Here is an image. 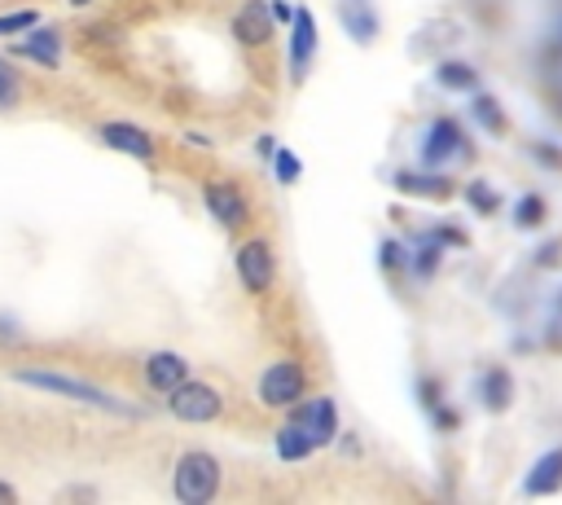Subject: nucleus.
<instances>
[{
  "mask_svg": "<svg viewBox=\"0 0 562 505\" xmlns=\"http://www.w3.org/2000/svg\"><path fill=\"white\" fill-rule=\"evenodd\" d=\"M22 386H35V391H48V395H66L75 404H88V408H105V413H132L123 400H114L110 391L83 382V378H70V373H57V369H18L13 373Z\"/></svg>",
  "mask_w": 562,
  "mask_h": 505,
  "instance_id": "obj_1",
  "label": "nucleus"
},
{
  "mask_svg": "<svg viewBox=\"0 0 562 505\" xmlns=\"http://www.w3.org/2000/svg\"><path fill=\"white\" fill-rule=\"evenodd\" d=\"M171 492L184 505H206L220 492V461L211 452H184L171 470Z\"/></svg>",
  "mask_w": 562,
  "mask_h": 505,
  "instance_id": "obj_2",
  "label": "nucleus"
},
{
  "mask_svg": "<svg viewBox=\"0 0 562 505\" xmlns=\"http://www.w3.org/2000/svg\"><path fill=\"white\" fill-rule=\"evenodd\" d=\"M167 408H171V417H180V422H215L220 408H224V400H220L215 386L184 378V382H176V386L167 391Z\"/></svg>",
  "mask_w": 562,
  "mask_h": 505,
  "instance_id": "obj_3",
  "label": "nucleus"
},
{
  "mask_svg": "<svg viewBox=\"0 0 562 505\" xmlns=\"http://www.w3.org/2000/svg\"><path fill=\"white\" fill-rule=\"evenodd\" d=\"M299 395H303V369H299L294 360H277V364L263 369V378H259V400H263L268 408H290Z\"/></svg>",
  "mask_w": 562,
  "mask_h": 505,
  "instance_id": "obj_4",
  "label": "nucleus"
},
{
  "mask_svg": "<svg viewBox=\"0 0 562 505\" xmlns=\"http://www.w3.org/2000/svg\"><path fill=\"white\" fill-rule=\"evenodd\" d=\"M237 277H241V285L250 290V294H263L268 285H272V246L268 242H246L241 250H237Z\"/></svg>",
  "mask_w": 562,
  "mask_h": 505,
  "instance_id": "obj_5",
  "label": "nucleus"
},
{
  "mask_svg": "<svg viewBox=\"0 0 562 505\" xmlns=\"http://www.w3.org/2000/svg\"><path fill=\"white\" fill-rule=\"evenodd\" d=\"M202 202H206V211H211L224 228H241V224H246V198H241L233 184L211 180V184L202 189Z\"/></svg>",
  "mask_w": 562,
  "mask_h": 505,
  "instance_id": "obj_6",
  "label": "nucleus"
},
{
  "mask_svg": "<svg viewBox=\"0 0 562 505\" xmlns=\"http://www.w3.org/2000/svg\"><path fill=\"white\" fill-rule=\"evenodd\" d=\"M13 53L26 57V61H35V66H57L61 61V35L48 31V26H40V31L31 26V31H22L13 40Z\"/></svg>",
  "mask_w": 562,
  "mask_h": 505,
  "instance_id": "obj_7",
  "label": "nucleus"
},
{
  "mask_svg": "<svg viewBox=\"0 0 562 505\" xmlns=\"http://www.w3.org/2000/svg\"><path fill=\"white\" fill-rule=\"evenodd\" d=\"M101 141L110 145V149H119V154H132V158H154V136L149 132H140V127H132V123H101Z\"/></svg>",
  "mask_w": 562,
  "mask_h": 505,
  "instance_id": "obj_8",
  "label": "nucleus"
},
{
  "mask_svg": "<svg viewBox=\"0 0 562 505\" xmlns=\"http://www.w3.org/2000/svg\"><path fill=\"white\" fill-rule=\"evenodd\" d=\"M189 378V364H184V356H176V351H154V356H145V382H149V391H171L176 382H184Z\"/></svg>",
  "mask_w": 562,
  "mask_h": 505,
  "instance_id": "obj_9",
  "label": "nucleus"
},
{
  "mask_svg": "<svg viewBox=\"0 0 562 505\" xmlns=\"http://www.w3.org/2000/svg\"><path fill=\"white\" fill-rule=\"evenodd\" d=\"M233 35L241 40V44H268V35H272V13L263 9V4H241L237 9V18H233Z\"/></svg>",
  "mask_w": 562,
  "mask_h": 505,
  "instance_id": "obj_10",
  "label": "nucleus"
},
{
  "mask_svg": "<svg viewBox=\"0 0 562 505\" xmlns=\"http://www.w3.org/2000/svg\"><path fill=\"white\" fill-rule=\"evenodd\" d=\"M294 422L307 430L312 448H321V444H329V439H334V404H329V400H312L307 408H299V413H294Z\"/></svg>",
  "mask_w": 562,
  "mask_h": 505,
  "instance_id": "obj_11",
  "label": "nucleus"
},
{
  "mask_svg": "<svg viewBox=\"0 0 562 505\" xmlns=\"http://www.w3.org/2000/svg\"><path fill=\"white\" fill-rule=\"evenodd\" d=\"M452 154H465V141H461V132H457L452 119H439L430 127V136H426V162H443Z\"/></svg>",
  "mask_w": 562,
  "mask_h": 505,
  "instance_id": "obj_12",
  "label": "nucleus"
},
{
  "mask_svg": "<svg viewBox=\"0 0 562 505\" xmlns=\"http://www.w3.org/2000/svg\"><path fill=\"white\" fill-rule=\"evenodd\" d=\"M553 487H562V448L544 452L527 474V492H553Z\"/></svg>",
  "mask_w": 562,
  "mask_h": 505,
  "instance_id": "obj_13",
  "label": "nucleus"
},
{
  "mask_svg": "<svg viewBox=\"0 0 562 505\" xmlns=\"http://www.w3.org/2000/svg\"><path fill=\"white\" fill-rule=\"evenodd\" d=\"M290 18H294V44H290V57H294V70H303V61H307L312 48H316V22H312L303 9H294Z\"/></svg>",
  "mask_w": 562,
  "mask_h": 505,
  "instance_id": "obj_14",
  "label": "nucleus"
},
{
  "mask_svg": "<svg viewBox=\"0 0 562 505\" xmlns=\"http://www.w3.org/2000/svg\"><path fill=\"white\" fill-rule=\"evenodd\" d=\"M277 452H281L285 461H299V457H307V452H312V439H307V430H303L299 422L281 426V430H277Z\"/></svg>",
  "mask_w": 562,
  "mask_h": 505,
  "instance_id": "obj_15",
  "label": "nucleus"
},
{
  "mask_svg": "<svg viewBox=\"0 0 562 505\" xmlns=\"http://www.w3.org/2000/svg\"><path fill=\"white\" fill-rule=\"evenodd\" d=\"M509 395H514V382H509V373H505V369H492V373L483 378V404L501 413V408L509 404Z\"/></svg>",
  "mask_w": 562,
  "mask_h": 505,
  "instance_id": "obj_16",
  "label": "nucleus"
},
{
  "mask_svg": "<svg viewBox=\"0 0 562 505\" xmlns=\"http://www.w3.org/2000/svg\"><path fill=\"white\" fill-rule=\"evenodd\" d=\"M18 101H22V75L13 61L0 57V110H13Z\"/></svg>",
  "mask_w": 562,
  "mask_h": 505,
  "instance_id": "obj_17",
  "label": "nucleus"
},
{
  "mask_svg": "<svg viewBox=\"0 0 562 505\" xmlns=\"http://www.w3.org/2000/svg\"><path fill=\"white\" fill-rule=\"evenodd\" d=\"M31 26H40V9H9V13H0V35H22V31H31Z\"/></svg>",
  "mask_w": 562,
  "mask_h": 505,
  "instance_id": "obj_18",
  "label": "nucleus"
},
{
  "mask_svg": "<svg viewBox=\"0 0 562 505\" xmlns=\"http://www.w3.org/2000/svg\"><path fill=\"white\" fill-rule=\"evenodd\" d=\"M439 83H443V88H474L479 75H474L465 61H443V66H439Z\"/></svg>",
  "mask_w": 562,
  "mask_h": 505,
  "instance_id": "obj_19",
  "label": "nucleus"
},
{
  "mask_svg": "<svg viewBox=\"0 0 562 505\" xmlns=\"http://www.w3.org/2000/svg\"><path fill=\"white\" fill-rule=\"evenodd\" d=\"M400 189H408V193H435V198H443L452 184H448V180H439V176H400Z\"/></svg>",
  "mask_w": 562,
  "mask_h": 505,
  "instance_id": "obj_20",
  "label": "nucleus"
},
{
  "mask_svg": "<svg viewBox=\"0 0 562 505\" xmlns=\"http://www.w3.org/2000/svg\"><path fill=\"white\" fill-rule=\"evenodd\" d=\"M540 215H544V202H540V198H522V202H518V224H522V228L540 224Z\"/></svg>",
  "mask_w": 562,
  "mask_h": 505,
  "instance_id": "obj_21",
  "label": "nucleus"
},
{
  "mask_svg": "<svg viewBox=\"0 0 562 505\" xmlns=\"http://www.w3.org/2000/svg\"><path fill=\"white\" fill-rule=\"evenodd\" d=\"M474 110H479V119H483V123H487L492 132H501V105H496V101L479 97V101H474Z\"/></svg>",
  "mask_w": 562,
  "mask_h": 505,
  "instance_id": "obj_22",
  "label": "nucleus"
},
{
  "mask_svg": "<svg viewBox=\"0 0 562 505\" xmlns=\"http://www.w3.org/2000/svg\"><path fill=\"white\" fill-rule=\"evenodd\" d=\"M470 202H474V211H496V193L487 184H470Z\"/></svg>",
  "mask_w": 562,
  "mask_h": 505,
  "instance_id": "obj_23",
  "label": "nucleus"
},
{
  "mask_svg": "<svg viewBox=\"0 0 562 505\" xmlns=\"http://www.w3.org/2000/svg\"><path fill=\"white\" fill-rule=\"evenodd\" d=\"M277 176H281V180H294V176H299V162L290 158V149L277 154Z\"/></svg>",
  "mask_w": 562,
  "mask_h": 505,
  "instance_id": "obj_24",
  "label": "nucleus"
},
{
  "mask_svg": "<svg viewBox=\"0 0 562 505\" xmlns=\"http://www.w3.org/2000/svg\"><path fill=\"white\" fill-rule=\"evenodd\" d=\"M382 263H386V268H400V246H395V242L382 246Z\"/></svg>",
  "mask_w": 562,
  "mask_h": 505,
  "instance_id": "obj_25",
  "label": "nucleus"
},
{
  "mask_svg": "<svg viewBox=\"0 0 562 505\" xmlns=\"http://www.w3.org/2000/svg\"><path fill=\"white\" fill-rule=\"evenodd\" d=\"M290 13H294V9H290V4H285V0H281V4H277V9H272V18H281V22H290Z\"/></svg>",
  "mask_w": 562,
  "mask_h": 505,
  "instance_id": "obj_26",
  "label": "nucleus"
},
{
  "mask_svg": "<svg viewBox=\"0 0 562 505\" xmlns=\"http://www.w3.org/2000/svg\"><path fill=\"white\" fill-rule=\"evenodd\" d=\"M0 501H18V487H9V483H0Z\"/></svg>",
  "mask_w": 562,
  "mask_h": 505,
  "instance_id": "obj_27",
  "label": "nucleus"
},
{
  "mask_svg": "<svg viewBox=\"0 0 562 505\" xmlns=\"http://www.w3.org/2000/svg\"><path fill=\"white\" fill-rule=\"evenodd\" d=\"M70 4H88V0H70Z\"/></svg>",
  "mask_w": 562,
  "mask_h": 505,
  "instance_id": "obj_28",
  "label": "nucleus"
}]
</instances>
